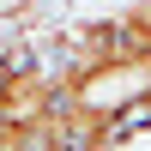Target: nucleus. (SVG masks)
Here are the masks:
<instances>
[{"label":"nucleus","mask_w":151,"mask_h":151,"mask_svg":"<svg viewBox=\"0 0 151 151\" xmlns=\"http://www.w3.org/2000/svg\"><path fill=\"white\" fill-rule=\"evenodd\" d=\"M97 133H103V151L139 139V133H151V97L139 91V97H127V103H115L109 115H97Z\"/></svg>","instance_id":"obj_1"},{"label":"nucleus","mask_w":151,"mask_h":151,"mask_svg":"<svg viewBox=\"0 0 151 151\" xmlns=\"http://www.w3.org/2000/svg\"><path fill=\"white\" fill-rule=\"evenodd\" d=\"M0 151H24L18 145V121H0Z\"/></svg>","instance_id":"obj_2"}]
</instances>
